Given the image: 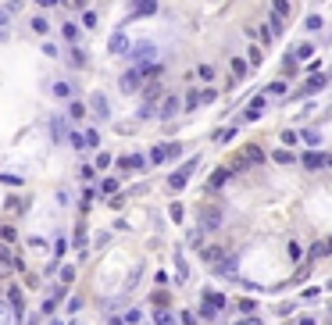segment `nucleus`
<instances>
[{
  "instance_id": "obj_38",
  "label": "nucleus",
  "mask_w": 332,
  "mask_h": 325,
  "mask_svg": "<svg viewBox=\"0 0 332 325\" xmlns=\"http://www.w3.org/2000/svg\"><path fill=\"white\" fill-rule=\"evenodd\" d=\"M215 97H218L215 89H204V93H200V104H211V100H215Z\"/></svg>"
},
{
  "instance_id": "obj_42",
  "label": "nucleus",
  "mask_w": 332,
  "mask_h": 325,
  "mask_svg": "<svg viewBox=\"0 0 332 325\" xmlns=\"http://www.w3.org/2000/svg\"><path fill=\"white\" fill-rule=\"evenodd\" d=\"M36 4H39V7H54V4H57V0H36Z\"/></svg>"
},
{
  "instance_id": "obj_23",
  "label": "nucleus",
  "mask_w": 332,
  "mask_h": 325,
  "mask_svg": "<svg viewBox=\"0 0 332 325\" xmlns=\"http://www.w3.org/2000/svg\"><path fill=\"white\" fill-rule=\"evenodd\" d=\"M154 318H157V325H172V311H164V307H157Z\"/></svg>"
},
{
  "instance_id": "obj_18",
  "label": "nucleus",
  "mask_w": 332,
  "mask_h": 325,
  "mask_svg": "<svg viewBox=\"0 0 332 325\" xmlns=\"http://www.w3.org/2000/svg\"><path fill=\"white\" fill-rule=\"evenodd\" d=\"M207 307H215V311H221V307H225V297H221V293H207V300H204Z\"/></svg>"
},
{
  "instance_id": "obj_11",
  "label": "nucleus",
  "mask_w": 332,
  "mask_h": 325,
  "mask_svg": "<svg viewBox=\"0 0 332 325\" xmlns=\"http://www.w3.org/2000/svg\"><path fill=\"white\" fill-rule=\"evenodd\" d=\"M229 175H232V172H229V168H218V172H215V175H211V182H207V186H211V190H221V186H225V182H229Z\"/></svg>"
},
{
  "instance_id": "obj_2",
  "label": "nucleus",
  "mask_w": 332,
  "mask_h": 325,
  "mask_svg": "<svg viewBox=\"0 0 332 325\" xmlns=\"http://www.w3.org/2000/svg\"><path fill=\"white\" fill-rule=\"evenodd\" d=\"M179 154H183V147H179V143H161V147H154V150H150V161H154V164H161V161H172V158H179Z\"/></svg>"
},
{
  "instance_id": "obj_25",
  "label": "nucleus",
  "mask_w": 332,
  "mask_h": 325,
  "mask_svg": "<svg viewBox=\"0 0 332 325\" xmlns=\"http://www.w3.org/2000/svg\"><path fill=\"white\" fill-rule=\"evenodd\" d=\"M0 240H4V243H14L18 236H14V229H11V225H4V229H0Z\"/></svg>"
},
{
  "instance_id": "obj_6",
  "label": "nucleus",
  "mask_w": 332,
  "mask_h": 325,
  "mask_svg": "<svg viewBox=\"0 0 332 325\" xmlns=\"http://www.w3.org/2000/svg\"><path fill=\"white\" fill-rule=\"evenodd\" d=\"M140 82H143V75L132 68V72H125V75H122V82H118V86H122L125 93H136V89H140Z\"/></svg>"
},
{
  "instance_id": "obj_40",
  "label": "nucleus",
  "mask_w": 332,
  "mask_h": 325,
  "mask_svg": "<svg viewBox=\"0 0 332 325\" xmlns=\"http://www.w3.org/2000/svg\"><path fill=\"white\" fill-rule=\"evenodd\" d=\"M318 254H332V236H329V240H325V243L318 246Z\"/></svg>"
},
{
  "instance_id": "obj_3",
  "label": "nucleus",
  "mask_w": 332,
  "mask_h": 325,
  "mask_svg": "<svg viewBox=\"0 0 332 325\" xmlns=\"http://www.w3.org/2000/svg\"><path fill=\"white\" fill-rule=\"evenodd\" d=\"M261 161H264V150L261 147H247L243 158L236 161V172H239V168H250V164H261Z\"/></svg>"
},
{
  "instance_id": "obj_15",
  "label": "nucleus",
  "mask_w": 332,
  "mask_h": 325,
  "mask_svg": "<svg viewBox=\"0 0 332 325\" xmlns=\"http://www.w3.org/2000/svg\"><path fill=\"white\" fill-rule=\"evenodd\" d=\"M304 164H307V168H322V164H325V154H318V150L304 154Z\"/></svg>"
},
{
  "instance_id": "obj_41",
  "label": "nucleus",
  "mask_w": 332,
  "mask_h": 325,
  "mask_svg": "<svg viewBox=\"0 0 332 325\" xmlns=\"http://www.w3.org/2000/svg\"><path fill=\"white\" fill-rule=\"evenodd\" d=\"M68 7H86V0H65Z\"/></svg>"
},
{
  "instance_id": "obj_21",
  "label": "nucleus",
  "mask_w": 332,
  "mask_h": 325,
  "mask_svg": "<svg viewBox=\"0 0 332 325\" xmlns=\"http://www.w3.org/2000/svg\"><path fill=\"white\" fill-rule=\"evenodd\" d=\"M275 161H279V164H293L296 154H290V150H275Z\"/></svg>"
},
{
  "instance_id": "obj_32",
  "label": "nucleus",
  "mask_w": 332,
  "mask_h": 325,
  "mask_svg": "<svg viewBox=\"0 0 332 325\" xmlns=\"http://www.w3.org/2000/svg\"><path fill=\"white\" fill-rule=\"evenodd\" d=\"M61 33H65V36H68L72 43H75V40H79V29H75V25H65V29H61Z\"/></svg>"
},
{
  "instance_id": "obj_36",
  "label": "nucleus",
  "mask_w": 332,
  "mask_h": 325,
  "mask_svg": "<svg viewBox=\"0 0 332 325\" xmlns=\"http://www.w3.org/2000/svg\"><path fill=\"white\" fill-rule=\"evenodd\" d=\"M154 304H157V307H164V304H168V293L157 289V293H154Z\"/></svg>"
},
{
  "instance_id": "obj_20",
  "label": "nucleus",
  "mask_w": 332,
  "mask_h": 325,
  "mask_svg": "<svg viewBox=\"0 0 332 325\" xmlns=\"http://www.w3.org/2000/svg\"><path fill=\"white\" fill-rule=\"evenodd\" d=\"M93 111L97 115H108V100H104V93H93Z\"/></svg>"
},
{
  "instance_id": "obj_4",
  "label": "nucleus",
  "mask_w": 332,
  "mask_h": 325,
  "mask_svg": "<svg viewBox=\"0 0 332 325\" xmlns=\"http://www.w3.org/2000/svg\"><path fill=\"white\" fill-rule=\"evenodd\" d=\"M7 304H11L14 322H18V318L25 315V304H22V289H18V286H11V289H7Z\"/></svg>"
},
{
  "instance_id": "obj_1",
  "label": "nucleus",
  "mask_w": 332,
  "mask_h": 325,
  "mask_svg": "<svg viewBox=\"0 0 332 325\" xmlns=\"http://www.w3.org/2000/svg\"><path fill=\"white\" fill-rule=\"evenodd\" d=\"M193 172H197V158L186 161L183 168H179V172H172V175H168V190H172V193H179V190H183V186L189 182V175H193Z\"/></svg>"
},
{
  "instance_id": "obj_28",
  "label": "nucleus",
  "mask_w": 332,
  "mask_h": 325,
  "mask_svg": "<svg viewBox=\"0 0 332 325\" xmlns=\"http://www.w3.org/2000/svg\"><path fill=\"white\" fill-rule=\"evenodd\" d=\"M100 190H104V193H114V190H118V179H104Z\"/></svg>"
},
{
  "instance_id": "obj_17",
  "label": "nucleus",
  "mask_w": 332,
  "mask_h": 325,
  "mask_svg": "<svg viewBox=\"0 0 332 325\" xmlns=\"http://www.w3.org/2000/svg\"><path fill=\"white\" fill-rule=\"evenodd\" d=\"M261 111H264V97H258V100L247 107V118H261Z\"/></svg>"
},
{
  "instance_id": "obj_31",
  "label": "nucleus",
  "mask_w": 332,
  "mask_h": 325,
  "mask_svg": "<svg viewBox=\"0 0 332 325\" xmlns=\"http://www.w3.org/2000/svg\"><path fill=\"white\" fill-rule=\"evenodd\" d=\"M82 25H86V29H93V25H97V14H93V11H86V14H82Z\"/></svg>"
},
{
  "instance_id": "obj_12",
  "label": "nucleus",
  "mask_w": 332,
  "mask_h": 325,
  "mask_svg": "<svg viewBox=\"0 0 332 325\" xmlns=\"http://www.w3.org/2000/svg\"><path fill=\"white\" fill-rule=\"evenodd\" d=\"M11 268H14V257H11L7 246H0V275H7Z\"/></svg>"
},
{
  "instance_id": "obj_7",
  "label": "nucleus",
  "mask_w": 332,
  "mask_h": 325,
  "mask_svg": "<svg viewBox=\"0 0 332 325\" xmlns=\"http://www.w3.org/2000/svg\"><path fill=\"white\" fill-rule=\"evenodd\" d=\"M132 7L140 18H150V14H157V0H132Z\"/></svg>"
},
{
  "instance_id": "obj_47",
  "label": "nucleus",
  "mask_w": 332,
  "mask_h": 325,
  "mask_svg": "<svg viewBox=\"0 0 332 325\" xmlns=\"http://www.w3.org/2000/svg\"><path fill=\"white\" fill-rule=\"evenodd\" d=\"M4 22H7V11H0V25H4Z\"/></svg>"
},
{
  "instance_id": "obj_39",
  "label": "nucleus",
  "mask_w": 332,
  "mask_h": 325,
  "mask_svg": "<svg viewBox=\"0 0 332 325\" xmlns=\"http://www.w3.org/2000/svg\"><path fill=\"white\" fill-rule=\"evenodd\" d=\"M293 57H311V43H304V46H296V54Z\"/></svg>"
},
{
  "instance_id": "obj_16",
  "label": "nucleus",
  "mask_w": 332,
  "mask_h": 325,
  "mask_svg": "<svg viewBox=\"0 0 332 325\" xmlns=\"http://www.w3.org/2000/svg\"><path fill=\"white\" fill-rule=\"evenodd\" d=\"M271 14H279V18L286 22V14H290V0H275V4H271Z\"/></svg>"
},
{
  "instance_id": "obj_43",
  "label": "nucleus",
  "mask_w": 332,
  "mask_h": 325,
  "mask_svg": "<svg viewBox=\"0 0 332 325\" xmlns=\"http://www.w3.org/2000/svg\"><path fill=\"white\" fill-rule=\"evenodd\" d=\"M239 325H261L258 318H243V322H239Z\"/></svg>"
},
{
  "instance_id": "obj_26",
  "label": "nucleus",
  "mask_w": 332,
  "mask_h": 325,
  "mask_svg": "<svg viewBox=\"0 0 332 325\" xmlns=\"http://www.w3.org/2000/svg\"><path fill=\"white\" fill-rule=\"evenodd\" d=\"M68 115H72V118H82V115H86V107H82V104H79V100H75V104H72V107H68Z\"/></svg>"
},
{
  "instance_id": "obj_9",
  "label": "nucleus",
  "mask_w": 332,
  "mask_h": 325,
  "mask_svg": "<svg viewBox=\"0 0 332 325\" xmlns=\"http://www.w3.org/2000/svg\"><path fill=\"white\" fill-rule=\"evenodd\" d=\"M61 297H65V286H54V293H50V300H43V311H47V315H50V311H54V307H57V304H61Z\"/></svg>"
},
{
  "instance_id": "obj_10",
  "label": "nucleus",
  "mask_w": 332,
  "mask_h": 325,
  "mask_svg": "<svg viewBox=\"0 0 332 325\" xmlns=\"http://www.w3.org/2000/svg\"><path fill=\"white\" fill-rule=\"evenodd\" d=\"M247 72H250V68H247V61H243V57H232V82L247 79Z\"/></svg>"
},
{
  "instance_id": "obj_29",
  "label": "nucleus",
  "mask_w": 332,
  "mask_h": 325,
  "mask_svg": "<svg viewBox=\"0 0 332 325\" xmlns=\"http://www.w3.org/2000/svg\"><path fill=\"white\" fill-rule=\"evenodd\" d=\"M282 72H286V75H293V72H296V57H293V54L286 57V65H282Z\"/></svg>"
},
{
  "instance_id": "obj_34",
  "label": "nucleus",
  "mask_w": 332,
  "mask_h": 325,
  "mask_svg": "<svg viewBox=\"0 0 332 325\" xmlns=\"http://www.w3.org/2000/svg\"><path fill=\"white\" fill-rule=\"evenodd\" d=\"M33 29H36V33H47L50 25H47V18H33Z\"/></svg>"
},
{
  "instance_id": "obj_13",
  "label": "nucleus",
  "mask_w": 332,
  "mask_h": 325,
  "mask_svg": "<svg viewBox=\"0 0 332 325\" xmlns=\"http://www.w3.org/2000/svg\"><path fill=\"white\" fill-rule=\"evenodd\" d=\"M204 261H211V265H221V261H225L221 246H204Z\"/></svg>"
},
{
  "instance_id": "obj_8",
  "label": "nucleus",
  "mask_w": 332,
  "mask_h": 325,
  "mask_svg": "<svg viewBox=\"0 0 332 325\" xmlns=\"http://www.w3.org/2000/svg\"><path fill=\"white\" fill-rule=\"evenodd\" d=\"M129 50V36L125 33H114L111 36V54H125Z\"/></svg>"
},
{
  "instance_id": "obj_45",
  "label": "nucleus",
  "mask_w": 332,
  "mask_h": 325,
  "mask_svg": "<svg viewBox=\"0 0 332 325\" xmlns=\"http://www.w3.org/2000/svg\"><path fill=\"white\" fill-rule=\"evenodd\" d=\"M7 322V311H4V304H0V325H4Z\"/></svg>"
},
{
  "instance_id": "obj_35",
  "label": "nucleus",
  "mask_w": 332,
  "mask_h": 325,
  "mask_svg": "<svg viewBox=\"0 0 332 325\" xmlns=\"http://www.w3.org/2000/svg\"><path fill=\"white\" fill-rule=\"evenodd\" d=\"M200 79L211 82V79H215V68H211V65H200Z\"/></svg>"
},
{
  "instance_id": "obj_14",
  "label": "nucleus",
  "mask_w": 332,
  "mask_h": 325,
  "mask_svg": "<svg viewBox=\"0 0 332 325\" xmlns=\"http://www.w3.org/2000/svg\"><path fill=\"white\" fill-rule=\"evenodd\" d=\"M175 111H179V100H175V97H168V100L161 104V118H164V122H168V118H172Z\"/></svg>"
},
{
  "instance_id": "obj_44",
  "label": "nucleus",
  "mask_w": 332,
  "mask_h": 325,
  "mask_svg": "<svg viewBox=\"0 0 332 325\" xmlns=\"http://www.w3.org/2000/svg\"><path fill=\"white\" fill-rule=\"evenodd\" d=\"M296 325H314V318H307V315H304V318H300Z\"/></svg>"
},
{
  "instance_id": "obj_33",
  "label": "nucleus",
  "mask_w": 332,
  "mask_h": 325,
  "mask_svg": "<svg viewBox=\"0 0 332 325\" xmlns=\"http://www.w3.org/2000/svg\"><path fill=\"white\" fill-rule=\"evenodd\" d=\"M168 211H172V222H183V204H172Z\"/></svg>"
},
{
  "instance_id": "obj_30",
  "label": "nucleus",
  "mask_w": 332,
  "mask_h": 325,
  "mask_svg": "<svg viewBox=\"0 0 332 325\" xmlns=\"http://www.w3.org/2000/svg\"><path fill=\"white\" fill-rule=\"evenodd\" d=\"M54 97L65 100V97H68V82H54Z\"/></svg>"
},
{
  "instance_id": "obj_27",
  "label": "nucleus",
  "mask_w": 332,
  "mask_h": 325,
  "mask_svg": "<svg viewBox=\"0 0 332 325\" xmlns=\"http://www.w3.org/2000/svg\"><path fill=\"white\" fill-rule=\"evenodd\" d=\"M82 143H86V147H97V143H100V136H97V132H93V129H89V132H86V136H82Z\"/></svg>"
},
{
  "instance_id": "obj_24",
  "label": "nucleus",
  "mask_w": 332,
  "mask_h": 325,
  "mask_svg": "<svg viewBox=\"0 0 332 325\" xmlns=\"http://www.w3.org/2000/svg\"><path fill=\"white\" fill-rule=\"evenodd\" d=\"M72 279H75V268H72V265H65V268H61V286H68Z\"/></svg>"
},
{
  "instance_id": "obj_37",
  "label": "nucleus",
  "mask_w": 332,
  "mask_h": 325,
  "mask_svg": "<svg viewBox=\"0 0 332 325\" xmlns=\"http://www.w3.org/2000/svg\"><path fill=\"white\" fill-rule=\"evenodd\" d=\"M268 93H271V97H279V93H286V82H271V86H268Z\"/></svg>"
},
{
  "instance_id": "obj_22",
  "label": "nucleus",
  "mask_w": 332,
  "mask_h": 325,
  "mask_svg": "<svg viewBox=\"0 0 332 325\" xmlns=\"http://www.w3.org/2000/svg\"><path fill=\"white\" fill-rule=\"evenodd\" d=\"M189 246H204V229H193L189 232Z\"/></svg>"
},
{
  "instance_id": "obj_46",
  "label": "nucleus",
  "mask_w": 332,
  "mask_h": 325,
  "mask_svg": "<svg viewBox=\"0 0 332 325\" xmlns=\"http://www.w3.org/2000/svg\"><path fill=\"white\" fill-rule=\"evenodd\" d=\"M111 325H125V318H111Z\"/></svg>"
},
{
  "instance_id": "obj_19",
  "label": "nucleus",
  "mask_w": 332,
  "mask_h": 325,
  "mask_svg": "<svg viewBox=\"0 0 332 325\" xmlns=\"http://www.w3.org/2000/svg\"><path fill=\"white\" fill-rule=\"evenodd\" d=\"M325 86V75H314V79H307V86H304V93H318Z\"/></svg>"
},
{
  "instance_id": "obj_5",
  "label": "nucleus",
  "mask_w": 332,
  "mask_h": 325,
  "mask_svg": "<svg viewBox=\"0 0 332 325\" xmlns=\"http://www.w3.org/2000/svg\"><path fill=\"white\" fill-rule=\"evenodd\" d=\"M221 225V211L218 207H204V214H200V229H218Z\"/></svg>"
}]
</instances>
